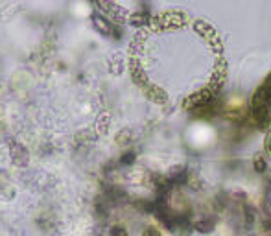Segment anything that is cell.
<instances>
[{"label":"cell","instance_id":"obj_1","mask_svg":"<svg viewBox=\"0 0 271 236\" xmlns=\"http://www.w3.org/2000/svg\"><path fill=\"white\" fill-rule=\"evenodd\" d=\"M196 229L201 230V232H209V230L214 229V223H212V221H209V219H203V221L196 223Z\"/></svg>","mask_w":271,"mask_h":236},{"label":"cell","instance_id":"obj_2","mask_svg":"<svg viewBox=\"0 0 271 236\" xmlns=\"http://www.w3.org/2000/svg\"><path fill=\"white\" fill-rule=\"evenodd\" d=\"M111 236H127V230H125L124 227L116 225V227H113V229H111Z\"/></svg>","mask_w":271,"mask_h":236},{"label":"cell","instance_id":"obj_3","mask_svg":"<svg viewBox=\"0 0 271 236\" xmlns=\"http://www.w3.org/2000/svg\"><path fill=\"white\" fill-rule=\"evenodd\" d=\"M142 236H161V232H159L155 227H148L146 230H144V234Z\"/></svg>","mask_w":271,"mask_h":236}]
</instances>
